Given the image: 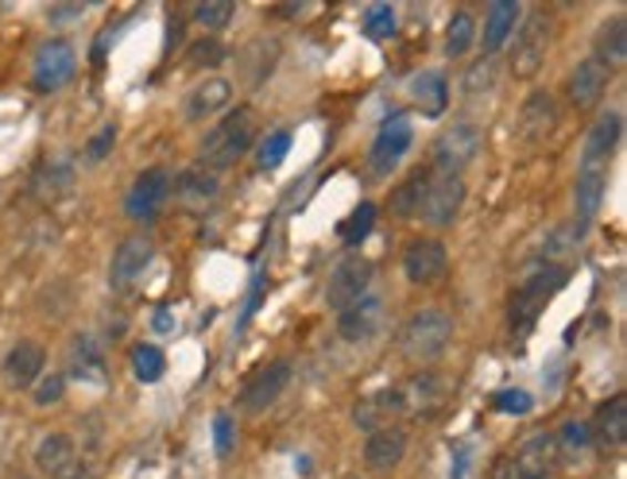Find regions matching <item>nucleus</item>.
Here are the masks:
<instances>
[{
  "instance_id": "18",
  "label": "nucleus",
  "mask_w": 627,
  "mask_h": 479,
  "mask_svg": "<svg viewBox=\"0 0 627 479\" xmlns=\"http://www.w3.org/2000/svg\"><path fill=\"white\" fill-rule=\"evenodd\" d=\"M605 194H608V163H582L577 183H574V206H577L582 225H589L593 217L600 214Z\"/></svg>"
},
{
  "instance_id": "19",
  "label": "nucleus",
  "mask_w": 627,
  "mask_h": 479,
  "mask_svg": "<svg viewBox=\"0 0 627 479\" xmlns=\"http://www.w3.org/2000/svg\"><path fill=\"white\" fill-rule=\"evenodd\" d=\"M407 457V434L399 426H388V429H376L368 434L364 441V465L372 468L376 476L383 472H395L399 460Z\"/></svg>"
},
{
  "instance_id": "23",
  "label": "nucleus",
  "mask_w": 627,
  "mask_h": 479,
  "mask_svg": "<svg viewBox=\"0 0 627 479\" xmlns=\"http://www.w3.org/2000/svg\"><path fill=\"white\" fill-rule=\"evenodd\" d=\"M35 465L43 476H54V479H66V476H78V449L66 434H51L39 441L35 449Z\"/></svg>"
},
{
  "instance_id": "29",
  "label": "nucleus",
  "mask_w": 627,
  "mask_h": 479,
  "mask_svg": "<svg viewBox=\"0 0 627 479\" xmlns=\"http://www.w3.org/2000/svg\"><path fill=\"white\" fill-rule=\"evenodd\" d=\"M620 132H624L620 113L600 116V121L593 124L589 139H585V155H582V163H613V152H616V144H620Z\"/></svg>"
},
{
  "instance_id": "46",
  "label": "nucleus",
  "mask_w": 627,
  "mask_h": 479,
  "mask_svg": "<svg viewBox=\"0 0 627 479\" xmlns=\"http://www.w3.org/2000/svg\"><path fill=\"white\" fill-rule=\"evenodd\" d=\"M214 441H217V452H222V457H229V452H233V421H229V414H222V418L214 421Z\"/></svg>"
},
{
  "instance_id": "45",
  "label": "nucleus",
  "mask_w": 627,
  "mask_h": 479,
  "mask_svg": "<svg viewBox=\"0 0 627 479\" xmlns=\"http://www.w3.org/2000/svg\"><path fill=\"white\" fill-rule=\"evenodd\" d=\"M113 144H116V128L109 124V128H101L97 136H93L90 144H85V159H90V163H101L109 152H113Z\"/></svg>"
},
{
  "instance_id": "14",
  "label": "nucleus",
  "mask_w": 627,
  "mask_h": 479,
  "mask_svg": "<svg viewBox=\"0 0 627 479\" xmlns=\"http://www.w3.org/2000/svg\"><path fill=\"white\" fill-rule=\"evenodd\" d=\"M155 259V243L147 237H129L116 248L113 267H109V287L113 290H132V282L144 279V271Z\"/></svg>"
},
{
  "instance_id": "5",
  "label": "nucleus",
  "mask_w": 627,
  "mask_h": 479,
  "mask_svg": "<svg viewBox=\"0 0 627 479\" xmlns=\"http://www.w3.org/2000/svg\"><path fill=\"white\" fill-rule=\"evenodd\" d=\"M461 206H465V183L453 175H430L426 194H422V209L419 217L430 225V229H450L458 221Z\"/></svg>"
},
{
  "instance_id": "31",
  "label": "nucleus",
  "mask_w": 627,
  "mask_h": 479,
  "mask_svg": "<svg viewBox=\"0 0 627 479\" xmlns=\"http://www.w3.org/2000/svg\"><path fill=\"white\" fill-rule=\"evenodd\" d=\"M593 59H597L600 66H608V70L624 66V59H627V23H624V15H613V20L600 23L597 54H593Z\"/></svg>"
},
{
  "instance_id": "22",
  "label": "nucleus",
  "mask_w": 627,
  "mask_h": 479,
  "mask_svg": "<svg viewBox=\"0 0 627 479\" xmlns=\"http://www.w3.org/2000/svg\"><path fill=\"white\" fill-rule=\"evenodd\" d=\"M554 460H558V445H554V434H531L527 441L515 452V465H520L523 479H551Z\"/></svg>"
},
{
  "instance_id": "39",
  "label": "nucleus",
  "mask_w": 627,
  "mask_h": 479,
  "mask_svg": "<svg viewBox=\"0 0 627 479\" xmlns=\"http://www.w3.org/2000/svg\"><path fill=\"white\" fill-rule=\"evenodd\" d=\"M186 59H191L194 70H214V66H222V62H225V46L217 43L214 35H209V39H198V43H191Z\"/></svg>"
},
{
  "instance_id": "25",
  "label": "nucleus",
  "mask_w": 627,
  "mask_h": 479,
  "mask_svg": "<svg viewBox=\"0 0 627 479\" xmlns=\"http://www.w3.org/2000/svg\"><path fill=\"white\" fill-rule=\"evenodd\" d=\"M229 101H233V82H229V77H206L198 90H191L186 116H191V121H206V116L229 108Z\"/></svg>"
},
{
  "instance_id": "41",
  "label": "nucleus",
  "mask_w": 627,
  "mask_h": 479,
  "mask_svg": "<svg viewBox=\"0 0 627 479\" xmlns=\"http://www.w3.org/2000/svg\"><path fill=\"white\" fill-rule=\"evenodd\" d=\"M364 31H368V39H388V35H395V12H391V4L368 8Z\"/></svg>"
},
{
  "instance_id": "35",
  "label": "nucleus",
  "mask_w": 627,
  "mask_h": 479,
  "mask_svg": "<svg viewBox=\"0 0 627 479\" xmlns=\"http://www.w3.org/2000/svg\"><path fill=\"white\" fill-rule=\"evenodd\" d=\"M194 23L206 31H225L233 23V15H237V8L229 4V0H206V4H194Z\"/></svg>"
},
{
  "instance_id": "9",
  "label": "nucleus",
  "mask_w": 627,
  "mask_h": 479,
  "mask_svg": "<svg viewBox=\"0 0 627 479\" xmlns=\"http://www.w3.org/2000/svg\"><path fill=\"white\" fill-rule=\"evenodd\" d=\"M450 271V251L442 240H414L403 251V274L414 287H434Z\"/></svg>"
},
{
  "instance_id": "11",
  "label": "nucleus",
  "mask_w": 627,
  "mask_h": 479,
  "mask_svg": "<svg viewBox=\"0 0 627 479\" xmlns=\"http://www.w3.org/2000/svg\"><path fill=\"white\" fill-rule=\"evenodd\" d=\"M608 82H613V70L600 66L597 59L577 62V70L569 74V82H566L569 105H574L577 113H589V108H597L600 101H605V93H608Z\"/></svg>"
},
{
  "instance_id": "12",
  "label": "nucleus",
  "mask_w": 627,
  "mask_h": 479,
  "mask_svg": "<svg viewBox=\"0 0 627 479\" xmlns=\"http://www.w3.org/2000/svg\"><path fill=\"white\" fill-rule=\"evenodd\" d=\"M167 194H171L167 170L163 167L144 170V175L136 178V186L129 190V198H124V214H129L132 221H152V217L163 209V201H167Z\"/></svg>"
},
{
  "instance_id": "10",
  "label": "nucleus",
  "mask_w": 627,
  "mask_h": 479,
  "mask_svg": "<svg viewBox=\"0 0 627 479\" xmlns=\"http://www.w3.org/2000/svg\"><path fill=\"white\" fill-rule=\"evenodd\" d=\"M411 139H414V128L403 113L383 121V128L376 132L372 152H368V163H372L376 175H391V170L399 167V159L407 155V147H411Z\"/></svg>"
},
{
  "instance_id": "16",
  "label": "nucleus",
  "mask_w": 627,
  "mask_h": 479,
  "mask_svg": "<svg viewBox=\"0 0 627 479\" xmlns=\"http://www.w3.org/2000/svg\"><path fill=\"white\" fill-rule=\"evenodd\" d=\"M380 325H383V302L376 294H364L360 302L345 305V310L337 313V333L349 344L372 341V336L380 333Z\"/></svg>"
},
{
  "instance_id": "44",
  "label": "nucleus",
  "mask_w": 627,
  "mask_h": 479,
  "mask_svg": "<svg viewBox=\"0 0 627 479\" xmlns=\"http://www.w3.org/2000/svg\"><path fill=\"white\" fill-rule=\"evenodd\" d=\"M492 406H496V410H504V414H531V395L527 391H500L496 398H492Z\"/></svg>"
},
{
  "instance_id": "21",
  "label": "nucleus",
  "mask_w": 627,
  "mask_h": 479,
  "mask_svg": "<svg viewBox=\"0 0 627 479\" xmlns=\"http://www.w3.org/2000/svg\"><path fill=\"white\" fill-rule=\"evenodd\" d=\"M70 190H74V163L70 159H47L31 178V198L43 201V206L62 201Z\"/></svg>"
},
{
  "instance_id": "40",
  "label": "nucleus",
  "mask_w": 627,
  "mask_h": 479,
  "mask_svg": "<svg viewBox=\"0 0 627 479\" xmlns=\"http://www.w3.org/2000/svg\"><path fill=\"white\" fill-rule=\"evenodd\" d=\"M372 225H376V206H372V201H364V206H360L357 214H352L349 221L341 225L345 243H360V240L368 237V232H372Z\"/></svg>"
},
{
  "instance_id": "37",
  "label": "nucleus",
  "mask_w": 627,
  "mask_h": 479,
  "mask_svg": "<svg viewBox=\"0 0 627 479\" xmlns=\"http://www.w3.org/2000/svg\"><path fill=\"white\" fill-rule=\"evenodd\" d=\"M473 35H476V23L469 12H458L450 20V28H445V51H450V59H461V54L473 46Z\"/></svg>"
},
{
  "instance_id": "6",
  "label": "nucleus",
  "mask_w": 627,
  "mask_h": 479,
  "mask_svg": "<svg viewBox=\"0 0 627 479\" xmlns=\"http://www.w3.org/2000/svg\"><path fill=\"white\" fill-rule=\"evenodd\" d=\"M476 152H481V128H476V124H450L434 144L438 175L461 178V170L476 159Z\"/></svg>"
},
{
  "instance_id": "24",
  "label": "nucleus",
  "mask_w": 627,
  "mask_h": 479,
  "mask_svg": "<svg viewBox=\"0 0 627 479\" xmlns=\"http://www.w3.org/2000/svg\"><path fill=\"white\" fill-rule=\"evenodd\" d=\"M523 8L515 4V0H492L489 4V15H484V31H481V43H484V54H496L500 46L512 39L515 23H520Z\"/></svg>"
},
{
  "instance_id": "3",
  "label": "nucleus",
  "mask_w": 627,
  "mask_h": 479,
  "mask_svg": "<svg viewBox=\"0 0 627 479\" xmlns=\"http://www.w3.org/2000/svg\"><path fill=\"white\" fill-rule=\"evenodd\" d=\"M566 287V267L562 263H538L523 274V282L512 294V325L531 329V321L543 313V305L551 302L558 290Z\"/></svg>"
},
{
  "instance_id": "2",
  "label": "nucleus",
  "mask_w": 627,
  "mask_h": 479,
  "mask_svg": "<svg viewBox=\"0 0 627 479\" xmlns=\"http://www.w3.org/2000/svg\"><path fill=\"white\" fill-rule=\"evenodd\" d=\"M453 341V317L445 310H422L414 313L411 321L403 325V333H399V352H403V360H411V364H434L438 356H442L445 348H450Z\"/></svg>"
},
{
  "instance_id": "20",
  "label": "nucleus",
  "mask_w": 627,
  "mask_h": 479,
  "mask_svg": "<svg viewBox=\"0 0 627 479\" xmlns=\"http://www.w3.org/2000/svg\"><path fill=\"white\" fill-rule=\"evenodd\" d=\"M43 367H47L43 344L20 341V344H16V348L4 356V383H8L12 391H23V387H31V383H39Z\"/></svg>"
},
{
  "instance_id": "49",
  "label": "nucleus",
  "mask_w": 627,
  "mask_h": 479,
  "mask_svg": "<svg viewBox=\"0 0 627 479\" xmlns=\"http://www.w3.org/2000/svg\"><path fill=\"white\" fill-rule=\"evenodd\" d=\"M66 479H82V476H66Z\"/></svg>"
},
{
  "instance_id": "48",
  "label": "nucleus",
  "mask_w": 627,
  "mask_h": 479,
  "mask_svg": "<svg viewBox=\"0 0 627 479\" xmlns=\"http://www.w3.org/2000/svg\"><path fill=\"white\" fill-rule=\"evenodd\" d=\"M85 12V8L82 4H62V8H51V15H54V20H70V15H82Z\"/></svg>"
},
{
  "instance_id": "42",
  "label": "nucleus",
  "mask_w": 627,
  "mask_h": 479,
  "mask_svg": "<svg viewBox=\"0 0 627 479\" xmlns=\"http://www.w3.org/2000/svg\"><path fill=\"white\" fill-rule=\"evenodd\" d=\"M589 441H593V434H589V426H585V421H566V426H562V434L554 437V445H558V449H566V452H585V449H589Z\"/></svg>"
},
{
  "instance_id": "17",
  "label": "nucleus",
  "mask_w": 627,
  "mask_h": 479,
  "mask_svg": "<svg viewBox=\"0 0 627 479\" xmlns=\"http://www.w3.org/2000/svg\"><path fill=\"white\" fill-rule=\"evenodd\" d=\"M403 414H407L403 391H376V395L360 398L357 410H352V421L364 434H376V429L395 426V418H403Z\"/></svg>"
},
{
  "instance_id": "1",
  "label": "nucleus",
  "mask_w": 627,
  "mask_h": 479,
  "mask_svg": "<svg viewBox=\"0 0 627 479\" xmlns=\"http://www.w3.org/2000/svg\"><path fill=\"white\" fill-rule=\"evenodd\" d=\"M253 139H256V113L253 108H237L225 121H217L209 128V136L202 139V167L214 170V175L225 167H237L253 152Z\"/></svg>"
},
{
  "instance_id": "13",
  "label": "nucleus",
  "mask_w": 627,
  "mask_h": 479,
  "mask_svg": "<svg viewBox=\"0 0 627 479\" xmlns=\"http://www.w3.org/2000/svg\"><path fill=\"white\" fill-rule=\"evenodd\" d=\"M287 383H291V364H287V360H276V364L260 367V372L245 383V391H240V410H248V414L268 410V406L287 391Z\"/></svg>"
},
{
  "instance_id": "15",
  "label": "nucleus",
  "mask_w": 627,
  "mask_h": 479,
  "mask_svg": "<svg viewBox=\"0 0 627 479\" xmlns=\"http://www.w3.org/2000/svg\"><path fill=\"white\" fill-rule=\"evenodd\" d=\"M558 128V101L551 93H531L520 108V121H515V132H520L523 144H546Z\"/></svg>"
},
{
  "instance_id": "36",
  "label": "nucleus",
  "mask_w": 627,
  "mask_h": 479,
  "mask_svg": "<svg viewBox=\"0 0 627 479\" xmlns=\"http://www.w3.org/2000/svg\"><path fill=\"white\" fill-rule=\"evenodd\" d=\"M461 90H465V97H481V93H492L496 90V59H476L473 66H469L465 82H461Z\"/></svg>"
},
{
  "instance_id": "7",
  "label": "nucleus",
  "mask_w": 627,
  "mask_h": 479,
  "mask_svg": "<svg viewBox=\"0 0 627 479\" xmlns=\"http://www.w3.org/2000/svg\"><path fill=\"white\" fill-rule=\"evenodd\" d=\"M74 46L66 39H47L43 46L35 51V70H31V82H35L39 93H54L74 77Z\"/></svg>"
},
{
  "instance_id": "33",
  "label": "nucleus",
  "mask_w": 627,
  "mask_h": 479,
  "mask_svg": "<svg viewBox=\"0 0 627 479\" xmlns=\"http://www.w3.org/2000/svg\"><path fill=\"white\" fill-rule=\"evenodd\" d=\"M426 183H430L426 170H414V175L407 178V183H399L395 190H391V214H395L399 221H411V217H419L422 194H426Z\"/></svg>"
},
{
  "instance_id": "32",
  "label": "nucleus",
  "mask_w": 627,
  "mask_h": 479,
  "mask_svg": "<svg viewBox=\"0 0 627 479\" xmlns=\"http://www.w3.org/2000/svg\"><path fill=\"white\" fill-rule=\"evenodd\" d=\"M70 364H74L78 379L90 383H105V356H101L97 341L90 333H78L74 344H70Z\"/></svg>"
},
{
  "instance_id": "47",
  "label": "nucleus",
  "mask_w": 627,
  "mask_h": 479,
  "mask_svg": "<svg viewBox=\"0 0 627 479\" xmlns=\"http://www.w3.org/2000/svg\"><path fill=\"white\" fill-rule=\"evenodd\" d=\"M489 479H523V472L515 465V457H496L489 468Z\"/></svg>"
},
{
  "instance_id": "30",
  "label": "nucleus",
  "mask_w": 627,
  "mask_h": 479,
  "mask_svg": "<svg viewBox=\"0 0 627 479\" xmlns=\"http://www.w3.org/2000/svg\"><path fill=\"white\" fill-rule=\"evenodd\" d=\"M175 198L191 209H202L206 201L217 198V175L206 167H191L175 178Z\"/></svg>"
},
{
  "instance_id": "34",
  "label": "nucleus",
  "mask_w": 627,
  "mask_h": 479,
  "mask_svg": "<svg viewBox=\"0 0 627 479\" xmlns=\"http://www.w3.org/2000/svg\"><path fill=\"white\" fill-rule=\"evenodd\" d=\"M163 372H167V356H163L155 344H136L132 348V375L140 383H160Z\"/></svg>"
},
{
  "instance_id": "8",
  "label": "nucleus",
  "mask_w": 627,
  "mask_h": 479,
  "mask_svg": "<svg viewBox=\"0 0 627 479\" xmlns=\"http://www.w3.org/2000/svg\"><path fill=\"white\" fill-rule=\"evenodd\" d=\"M368 287H372V263H368L364 256H345L341 263L333 267V274H329V305H333L337 313L345 310V305L360 302V298L368 294Z\"/></svg>"
},
{
  "instance_id": "26",
  "label": "nucleus",
  "mask_w": 627,
  "mask_h": 479,
  "mask_svg": "<svg viewBox=\"0 0 627 479\" xmlns=\"http://www.w3.org/2000/svg\"><path fill=\"white\" fill-rule=\"evenodd\" d=\"M445 383L438 379V375H430V372H422V375H414L411 383H407V391H403V403H407V410H414V414H422V418H430V414H438L445 406Z\"/></svg>"
},
{
  "instance_id": "43",
  "label": "nucleus",
  "mask_w": 627,
  "mask_h": 479,
  "mask_svg": "<svg viewBox=\"0 0 627 479\" xmlns=\"http://www.w3.org/2000/svg\"><path fill=\"white\" fill-rule=\"evenodd\" d=\"M66 391V375H39L35 383V406H54Z\"/></svg>"
},
{
  "instance_id": "27",
  "label": "nucleus",
  "mask_w": 627,
  "mask_h": 479,
  "mask_svg": "<svg viewBox=\"0 0 627 479\" xmlns=\"http://www.w3.org/2000/svg\"><path fill=\"white\" fill-rule=\"evenodd\" d=\"M589 434L600 441V449H620V445L627 441V398L624 395L608 398V403L600 406L597 426H593Z\"/></svg>"
},
{
  "instance_id": "38",
  "label": "nucleus",
  "mask_w": 627,
  "mask_h": 479,
  "mask_svg": "<svg viewBox=\"0 0 627 479\" xmlns=\"http://www.w3.org/2000/svg\"><path fill=\"white\" fill-rule=\"evenodd\" d=\"M287 152H291V132H271V136L260 144V155H256V163H260L264 170H276V167H284Z\"/></svg>"
},
{
  "instance_id": "4",
  "label": "nucleus",
  "mask_w": 627,
  "mask_h": 479,
  "mask_svg": "<svg viewBox=\"0 0 627 479\" xmlns=\"http://www.w3.org/2000/svg\"><path fill=\"white\" fill-rule=\"evenodd\" d=\"M546 51H551V15L546 12H531L523 20L520 35H515L512 46V74L515 77H535L546 62Z\"/></svg>"
},
{
  "instance_id": "28",
  "label": "nucleus",
  "mask_w": 627,
  "mask_h": 479,
  "mask_svg": "<svg viewBox=\"0 0 627 479\" xmlns=\"http://www.w3.org/2000/svg\"><path fill=\"white\" fill-rule=\"evenodd\" d=\"M411 97L426 116H442L445 105H450V85H445V74H438V70H422V74H414L411 77Z\"/></svg>"
}]
</instances>
